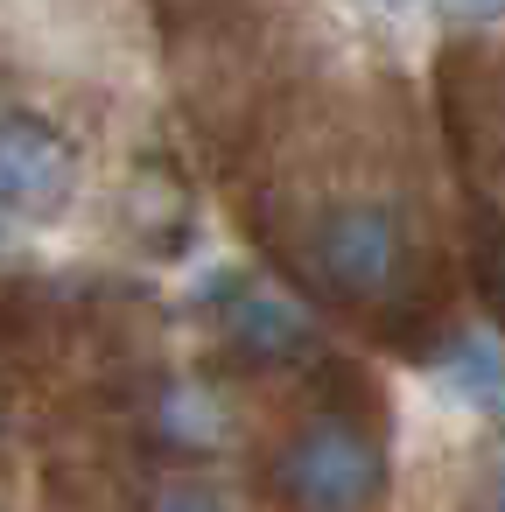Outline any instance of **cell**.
Listing matches in <instances>:
<instances>
[{
	"mask_svg": "<svg viewBox=\"0 0 505 512\" xmlns=\"http://www.w3.org/2000/svg\"><path fill=\"white\" fill-rule=\"evenodd\" d=\"M218 323H225V337H232L246 358H295V351H302V330H295V316H288L274 295L246 288V281L218 288Z\"/></svg>",
	"mask_w": 505,
	"mask_h": 512,
	"instance_id": "277c9868",
	"label": "cell"
},
{
	"mask_svg": "<svg viewBox=\"0 0 505 512\" xmlns=\"http://www.w3.org/2000/svg\"><path fill=\"white\" fill-rule=\"evenodd\" d=\"M274 498L288 512H372L386 498V435L358 414H309L274 449Z\"/></svg>",
	"mask_w": 505,
	"mask_h": 512,
	"instance_id": "7a4b0ae2",
	"label": "cell"
},
{
	"mask_svg": "<svg viewBox=\"0 0 505 512\" xmlns=\"http://www.w3.org/2000/svg\"><path fill=\"white\" fill-rule=\"evenodd\" d=\"M78 197V148L43 113L0 106V218H57Z\"/></svg>",
	"mask_w": 505,
	"mask_h": 512,
	"instance_id": "3957f363",
	"label": "cell"
},
{
	"mask_svg": "<svg viewBox=\"0 0 505 512\" xmlns=\"http://www.w3.org/2000/svg\"><path fill=\"white\" fill-rule=\"evenodd\" d=\"M442 8H449L456 22H498V15H505V0H442Z\"/></svg>",
	"mask_w": 505,
	"mask_h": 512,
	"instance_id": "8992f818",
	"label": "cell"
},
{
	"mask_svg": "<svg viewBox=\"0 0 505 512\" xmlns=\"http://www.w3.org/2000/svg\"><path fill=\"white\" fill-rule=\"evenodd\" d=\"M414 246H407V218L379 197H337L316 204L295 232V274L337 302V309H365V316H400L414 302Z\"/></svg>",
	"mask_w": 505,
	"mask_h": 512,
	"instance_id": "6da1fadb",
	"label": "cell"
},
{
	"mask_svg": "<svg viewBox=\"0 0 505 512\" xmlns=\"http://www.w3.org/2000/svg\"><path fill=\"white\" fill-rule=\"evenodd\" d=\"M155 512H225L211 491H197V484H176V491H162V505Z\"/></svg>",
	"mask_w": 505,
	"mask_h": 512,
	"instance_id": "5b68a950",
	"label": "cell"
},
{
	"mask_svg": "<svg viewBox=\"0 0 505 512\" xmlns=\"http://www.w3.org/2000/svg\"><path fill=\"white\" fill-rule=\"evenodd\" d=\"M386 8H407V0H386Z\"/></svg>",
	"mask_w": 505,
	"mask_h": 512,
	"instance_id": "52a82bcc",
	"label": "cell"
}]
</instances>
